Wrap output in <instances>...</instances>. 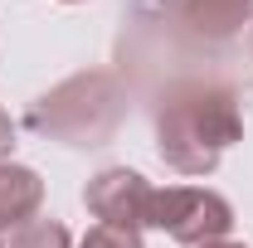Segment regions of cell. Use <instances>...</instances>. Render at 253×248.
Masks as SVG:
<instances>
[{"mask_svg":"<svg viewBox=\"0 0 253 248\" xmlns=\"http://www.w3.org/2000/svg\"><path fill=\"white\" fill-rule=\"evenodd\" d=\"M205 248H249V244H234V239H219V244H205Z\"/></svg>","mask_w":253,"mask_h":248,"instance_id":"10","label":"cell"},{"mask_svg":"<svg viewBox=\"0 0 253 248\" xmlns=\"http://www.w3.org/2000/svg\"><path fill=\"white\" fill-rule=\"evenodd\" d=\"M5 248H68V229L59 219H30V224L10 229V244Z\"/></svg>","mask_w":253,"mask_h":248,"instance_id":"7","label":"cell"},{"mask_svg":"<svg viewBox=\"0 0 253 248\" xmlns=\"http://www.w3.org/2000/svg\"><path fill=\"white\" fill-rule=\"evenodd\" d=\"M10 151H15V126H10L5 107H0V161H10Z\"/></svg>","mask_w":253,"mask_h":248,"instance_id":"9","label":"cell"},{"mask_svg":"<svg viewBox=\"0 0 253 248\" xmlns=\"http://www.w3.org/2000/svg\"><path fill=\"white\" fill-rule=\"evenodd\" d=\"M146 229H161L166 239H175L185 248H205L229 239L234 205L219 190H205V185H166V190H151Z\"/></svg>","mask_w":253,"mask_h":248,"instance_id":"3","label":"cell"},{"mask_svg":"<svg viewBox=\"0 0 253 248\" xmlns=\"http://www.w3.org/2000/svg\"><path fill=\"white\" fill-rule=\"evenodd\" d=\"M122 122H126V88L107 68H88V73H73V78L54 83L25 112V126L34 136L73 146V151L107 146L122 131Z\"/></svg>","mask_w":253,"mask_h":248,"instance_id":"2","label":"cell"},{"mask_svg":"<svg viewBox=\"0 0 253 248\" xmlns=\"http://www.w3.org/2000/svg\"><path fill=\"white\" fill-rule=\"evenodd\" d=\"M63 5H78V0H63Z\"/></svg>","mask_w":253,"mask_h":248,"instance_id":"11","label":"cell"},{"mask_svg":"<svg viewBox=\"0 0 253 248\" xmlns=\"http://www.w3.org/2000/svg\"><path fill=\"white\" fill-rule=\"evenodd\" d=\"M234 141H244V112H239V93L224 78L190 73L161 88L156 156L175 175H210Z\"/></svg>","mask_w":253,"mask_h":248,"instance_id":"1","label":"cell"},{"mask_svg":"<svg viewBox=\"0 0 253 248\" xmlns=\"http://www.w3.org/2000/svg\"><path fill=\"white\" fill-rule=\"evenodd\" d=\"M0 248H5V244H0Z\"/></svg>","mask_w":253,"mask_h":248,"instance_id":"12","label":"cell"},{"mask_svg":"<svg viewBox=\"0 0 253 248\" xmlns=\"http://www.w3.org/2000/svg\"><path fill=\"white\" fill-rule=\"evenodd\" d=\"M39 205H44V180L30 165H15V161H0V234L20 229L39 219Z\"/></svg>","mask_w":253,"mask_h":248,"instance_id":"6","label":"cell"},{"mask_svg":"<svg viewBox=\"0 0 253 248\" xmlns=\"http://www.w3.org/2000/svg\"><path fill=\"white\" fill-rule=\"evenodd\" d=\"M151 180L126 170V165H107L97 170L88 190H83V205L88 214H97V224H117V229H146V205H151Z\"/></svg>","mask_w":253,"mask_h":248,"instance_id":"5","label":"cell"},{"mask_svg":"<svg viewBox=\"0 0 253 248\" xmlns=\"http://www.w3.org/2000/svg\"><path fill=\"white\" fill-rule=\"evenodd\" d=\"M156 10L170 44L185 49H224L253 25V0H146Z\"/></svg>","mask_w":253,"mask_h":248,"instance_id":"4","label":"cell"},{"mask_svg":"<svg viewBox=\"0 0 253 248\" xmlns=\"http://www.w3.org/2000/svg\"><path fill=\"white\" fill-rule=\"evenodd\" d=\"M78 248H146L141 244V234L136 229H117V224H93L88 234H83V244Z\"/></svg>","mask_w":253,"mask_h":248,"instance_id":"8","label":"cell"}]
</instances>
